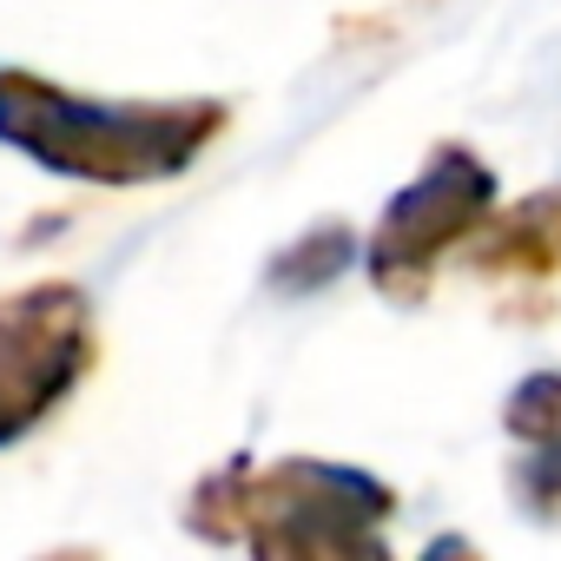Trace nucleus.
<instances>
[{"label":"nucleus","instance_id":"1","mask_svg":"<svg viewBox=\"0 0 561 561\" xmlns=\"http://www.w3.org/2000/svg\"><path fill=\"white\" fill-rule=\"evenodd\" d=\"M390 482L318 456H285L264 469L225 462L185 502V522L205 541H244L251 561H390Z\"/></svg>","mask_w":561,"mask_h":561},{"label":"nucleus","instance_id":"2","mask_svg":"<svg viewBox=\"0 0 561 561\" xmlns=\"http://www.w3.org/2000/svg\"><path fill=\"white\" fill-rule=\"evenodd\" d=\"M225 100H80L27 67H0V146L54 179L87 185H159L179 179L218 133Z\"/></svg>","mask_w":561,"mask_h":561},{"label":"nucleus","instance_id":"3","mask_svg":"<svg viewBox=\"0 0 561 561\" xmlns=\"http://www.w3.org/2000/svg\"><path fill=\"white\" fill-rule=\"evenodd\" d=\"M495 218V172L469 152V146H436L423 159V172L383 205L370 244H364V271L390 305H416L449 251H469L476 231Z\"/></svg>","mask_w":561,"mask_h":561},{"label":"nucleus","instance_id":"4","mask_svg":"<svg viewBox=\"0 0 561 561\" xmlns=\"http://www.w3.org/2000/svg\"><path fill=\"white\" fill-rule=\"evenodd\" d=\"M93 298L67 277L0 298V449L41 430L93 370Z\"/></svg>","mask_w":561,"mask_h":561},{"label":"nucleus","instance_id":"5","mask_svg":"<svg viewBox=\"0 0 561 561\" xmlns=\"http://www.w3.org/2000/svg\"><path fill=\"white\" fill-rule=\"evenodd\" d=\"M502 423L522 443V462L508 469L515 508L541 528H561V370L522 377L502 403Z\"/></svg>","mask_w":561,"mask_h":561},{"label":"nucleus","instance_id":"6","mask_svg":"<svg viewBox=\"0 0 561 561\" xmlns=\"http://www.w3.org/2000/svg\"><path fill=\"white\" fill-rule=\"evenodd\" d=\"M469 264L482 277H515V285H548V277H561V185L495 211L476 231Z\"/></svg>","mask_w":561,"mask_h":561},{"label":"nucleus","instance_id":"7","mask_svg":"<svg viewBox=\"0 0 561 561\" xmlns=\"http://www.w3.org/2000/svg\"><path fill=\"white\" fill-rule=\"evenodd\" d=\"M47 561H93V554H80V548H60V554H47Z\"/></svg>","mask_w":561,"mask_h":561}]
</instances>
